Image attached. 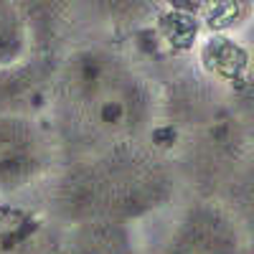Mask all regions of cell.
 Listing matches in <instances>:
<instances>
[{
    "mask_svg": "<svg viewBox=\"0 0 254 254\" xmlns=\"http://www.w3.org/2000/svg\"><path fill=\"white\" fill-rule=\"evenodd\" d=\"M64 112L92 140H117L145 120V89L115 56L84 54L69 66Z\"/></svg>",
    "mask_w": 254,
    "mask_h": 254,
    "instance_id": "1",
    "label": "cell"
},
{
    "mask_svg": "<svg viewBox=\"0 0 254 254\" xmlns=\"http://www.w3.org/2000/svg\"><path fill=\"white\" fill-rule=\"evenodd\" d=\"M173 254H237V239L221 216L201 211L183 224Z\"/></svg>",
    "mask_w": 254,
    "mask_h": 254,
    "instance_id": "2",
    "label": "cell"
},
{
    "mask_svg": "<svg viewBox=\"0 0 254 254\" xmlns=\"http://www.w3.org/2000/svg\"><path fill=\"white\" fill-rule=\"evenodd\" d=\"M26 46V26L13 5L0 3V64H13Z\"/></svg>",
    "mask_w": 254,
    "mask_h": 254,
    "instance_id": "3",
    "label": "cell"
}]
</instances>
